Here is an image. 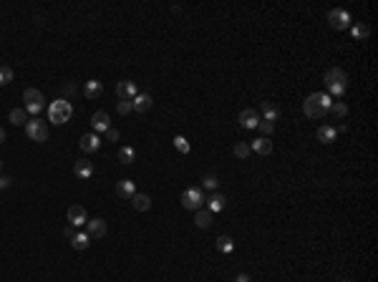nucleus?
<instances>
[{"label":"nucleus","mask_w":378,"mask_h":282,"mask_svg":"<svg viewBox=\"0 0 378 282\" xmlns=\"http://www.w3.org/2000/svg\"><path fill=\"white\" fill-rule=\"evenodd\" d=\"M330 106H333V98H330L328 93L318 91V93H310V96L302 101V114H305L307 119H323V116L330 111Z\"/></svg>","instance_id":"nucleus-1"},{"label":"nucleus","mask_w":378,"mask_h":282,"mask_svg":"<svg viewBox=\"0 0 378 282\" xmlns=\"http://www.w3.org/2000/svg\"><path fill=\"white\" fill-rule=\"evenodd\" d=\"M325 86H328V91L333 93V96H343V91H346V86H348V76L343 73V68H330L325 73Z\"/></svg>","instance_id":"nucleus-2"},{"label":"nucleus","mask_w":378,"mask_h":282,"mask_svg":"<svg viewBox=\"0 0 378 282\" xmlns=\"http://www.w3.org/2000/svg\"><path fill=\"white\" fill-rule=\"evenodd\" d=\"M71 114H74V106H71L66 98H58V101H53V103L48 106V119H51L53 124H66V121L71 119Z\"/></svg>","instance_id":"nucleus-3"},{"label":"nucleus","mask_w":378,"mask_h":282,"mask_svg":"<svg viewBox=\"0 0 378 282\" xmlns=\"http://www.w3.org/2000/svg\"><path fill=\"white\" fill-rule=\"evenodd\" d=\"M23 101H25V111L38 116V114L43 111V101H46V98H43V93H41L38 88H25V91H23Z\"/></svg>","instance_id":"nucleus-4"},{"label":"nucleus","mask_w":378,"mask_h":282,"mask_svg":"<svg viewBox=\"0 0 378 282\" xmlns=\"http://www.w3.org/2000/svg\"><path fill=\"white\" fill-rule=\"evenodd\" d=\"M328 23H330L333 30H348V28L353 25V23H351V13L343 10V8L330 10V13H328Z\"/></svg>","instance_id":"nucleus-5"},{"label":"nucleus","mask_w":378,"mask_h":282,"mask_svg":"<svg viewBox=\"0 0 378 282\" xmlns=\"http://www.w3.org/2000/svg\"><path fill=\"white\" fill-rule=\"evenodd\" d=\"M202 204H204V194H202V189H197V187H192V189H187V192H182V207L184 209H202Z\"/></svg>","instance_id":"nucleus-6"},{"label":"nucleus","mask_w":378,"mask_h":282,"mask_svg":"<svg viewBox=\"0 0 378 282\" xmlns=\"http://www.w3.org/2000/svg\"><path fill=\"white\" fill-rule=\"evenodd\" d=\"M25 136L30 141H48V126L41 121V119H30L28 124H25Z\"/></svg>","instance_id":"nucleus-7"},{"label":"nucleus","mask_w":378,"mask_h":282,"mask_svg":"<svg viewBox=\"0 0 378 282\" xmlns=\"http://www.w3.org/2000/svg\"><path fill=\"white\" fill-rule=\"evenodd\" d=\"M91 126H93L96 134H106V131L111 129V119H109V114H106V111H96V114L91 116Z\"/></svg>","instance_id":"nucleus-8"},{"label":"nucleus","mask_w":378,"mask_h":282,"mask_svg":"<svg viewBox=\"0 0 378 282\" xmlns=\"http://www.w3.org/2000/svg\"><path fill=\"white\" fill-rule=\"evenodd\" d=\"M78 146H81V151L93 154V151L101 149V136H98V134H83V136L78 139Z\"/></svg>","instance_id":"nucleus-9"},{"label":"nucleus","mask_w":378,"mask_h":282,"mask_svg":"<svg viewBox=\"0 0 378 282\" xmlns=\"http://www.w3.org/2000/svg\"><path fill=\"white\" fill-rule=\"evenodd\" d=\"M116 93H119L121 101H131L139 91H136V83H134V81H119V83H116Z\"/></svg>","instance_id":"nucleus-10"},{"label":"nucleus","mask_w":378,"mask_h":282,"mask_svg":"<svg viewBox=\"0 0 378 282\" xmlns=\"http://www.w3.org/2000/svg\"><path fill=\"white\" fill-rule=\"evenodd\" d=\"M86 222H88L86 209H83L81 204H74V207L68 209V224H71V227H86Z\"/></svg>","instance_id":"nucleus-11"},{"label":"nucleus","mask_w":378,"mask_h":282,"mask_svg":"<svg viewBox=\"0 0 378 282\" xmlns=\"http://www.w3.org/2000/svg\"><path fill=\"white\" fill-rule=\"evenodd\" d=\"M101 91H104V83H101V81H96V78H91V81H86V83H83V96H86L88 101L98 98V96H101Z\"/></svg>","instance_id":"nucleus-12"},{"label":"nucleus","mask_w":378,"mask_h":282,"mask_svg":"<svg viewBox=\"0 0 378 282\" xmlns=\"http://www.w3.org/2000/svg\"><path fill=\"white\" fill-rule=\"evenodd\" d=\"M239 124H242L245 129H257V124H260V114H257L255 109H245V111L239 114Z\"/></svg>","instance_id":"nucleus-13"},{"label":"nucleus","mask_w":378,"mask_h":282,"mask_svg":"<svg viewBox=\"0 0 378 282\" xmlns=\"http://www.w3.org/2000/svg\"><path fill=\"white\" fill-rule=\"evenodd\" d=\"M116 194H119L121 199H131V197L136 194L134 182H131V179H121V182H116Z\"/></svg>","instance_id":"nucleus-14"},{"label":"nucleus","mask_w":378,"mask_h":282,"mask_svg":"<svg viewBox=\"0 0 378 282\" xmlns=\"http://www.w3.org/2000/svg\"><path fill=\"white\" fill-rule=\"evenodd\" d=\"M86 232H88L91 239H93V237H104V234H106V222H104V219H88V222H86Z\"/></svg>","instance_id":"nucleus-15"},{"label":"nucleus","mask_w":378,"mask_h":282,"mask_svg":"<svg viewBox=\"0 0 378 282\" xmlns=\"http://www.w3.org/2000/svg\"><path fill=\"white\" fill-rule=\"evenodd\" d=\"M131 109H134L136 114L149 111V109H151V96H149V93H136V96L131 98Z\"/></svg>","instance_id":"nucleus-16"},{"label":"nucleus","mask_w":378,"mask_h":282,"mask_svg":"<svg viewBox=\"0 0 378 282\" xmlns=\"http://www.w3.org/2000/svg\"><path fill=\"white\" fill-rule=\"evenodd\" d=\"M74 174L78 177V179H88V177H93V164H91V161H86V159L76 161V164H74Z\"/></svg>","instance_id":"nucleus-17"},{"label":"nucleus","mask_w":378,"mask_h":282,"mask_svg":"<svg viewBox=\"0 0 378 282\" xmlns=\"http://www.w3.org/2000/svg\"><path fill=\"white\" fill-rule=\"evenodd\" d=\"M250 151H255V154H260V156H267L270 151H272V141L270 139H255L250 144Z\"/></svg>","instance_id":"nucleus-18"},{"label":"nucleus","mask_w":378,"mask_h":282,"mask_svg":"<svg viewBox=\"0 0 378 282\" xmlns=\"http://www.w3.org/2000/svg\"><path fill=\"white\" fill-rule=\"evenodd\" d=\"M338 136V131H335V126H330V124H323L320 129H318V139L323 141V144H333Z\"/></svg>","instance_id":"nucleus-19"},{"label":"nucleus","mask_w":378,"mask_h":282,"mask_svg":"<svg viewBox=\"0 0 378 282\" xmlns=\"http://www.w3.org/2000/svg\"><path fill=\"white\" fill-rule=\"evenodd\" d=\"M262 116H265V121H278V116H280V109L272 103V101H262Z\"/></svg>","instance_id":"nucleus-20"},{"label":"nucleus","mask_w":378,"mask_h":282,"mask_svg":"<svg viewBox=\"0 0 378 282\" xmlns=\"http://www.w3.org/2000/svg\"><path fill=\"white\" fill-rule=\"evenodd\" d=\"M131 204H134L136 211H147L151 207V197L149 194H134V197H131Z\"/></svg>","instance_id":"nucleus-21"},{"label":"nucleus","mask_w":378,"mask_h":282,"mask_svg":"<svg viewBox=\"0 0 378 282\" xmlns=\"http://www.w3.org/2000/svg\"><path fill=\"white\" fill-rule=\"evenodd\" d=\"M207 202V207H210V211H222L225 209V197L222 194H210V199H204Z\"/></svg>","instance_id":"nucleus-22"},{"label":"nucleus","mask_w":378,"mask_h":282,"mask_svg":"<svg viewBox=\"0 0 378 282\" xmlns=\"http://www.w3.org/2000/svg\"><path fill=\"white\" fill-rule=\"evenodd\" d=\"M194 224H197V227H202V229H207V227L212 224V211H210V209H197Z\"/></svg>","instance_id":"nucleus-23"},{"label":"nucleus","mask_w":378,"mask_h":282,"mask_svg":"<svg viewBox=\"0 0 378 282\" xmlns=\"http://www.w3.org/2000/svg\"><path fill=\"white\" fill-rule=\"evenodd\" d=\"M71 244H74V250H86L88 244H91V237H88V232H76V237L71 239Z\"/></svg>","instance_id":"nucleus-24"},{"label":"nucleus","mask_w":378,"mask_h":282,"mask_svg":"<svg viewBox=\"0 0 378 282\" xmlns=\"http://www.w3.org/2000/svg\"><path fill=\"white\" fill-rule=\"evenodd\" d=\"M328 114H333L338 121H343L346 116H348V106L343 103V101H333V106H330V111Z\"/></svg>","instance_id":"nucleus-25"},{"label":"nucleus","mask_w":378,"mask_h":282,"mask_svg":"<svg viewBox=\"0 0 378 282\" xmlns=\"http://www.w3.org/2000/svg\"><path fill=\"white\" fill-rule=\"evenodd\" d=\"M10 124H15V126L23 124V126H25V124H28V111H25V109H13V111H10Z\"/></svg>","instance_id":"nucleus-26"},{"label":"nucleus","mask_w":378,"mask_h":282,"mask_svg":"<svg viewBox=\"0 0 378 282\" xmlns=\"http://www.w3.org/2000/svg\"><path fill=\"white\" fill-rule=\"evenodd\" d=\"M119 161H121V164H134V161H136V151H134L131 146H121V149H119Z\"/></svg>","instance_id":"nucleus-27"},{"label":"nucleus","mask_w":378,"mask_h":282,"mask_svg":"<svg viewBox=\"0 0 378 282\" xmlns=\"http://www.w3.org/2000/svg\"><path fill=\"white\" fill-rule=\"evenodd\" d=\"M351 33H353V38H358V41H363V38H368V25H363V23H356V25H351Z\"/></svg>","instance_id":"nucleus-28"},{"label":"nucleus","mask_w":378,"mask_h":282,"mask_svg":"<svg viewBox=\"0 0 378 282\" xmlns=\"http://www.w3.org/2000/svg\"><path fill=\"white\" fill-rule=\"evenodd\" d=\"M232 247H234V244H232V237H229V234H222V237H220V239H217V250H220V252H232Z\"/></svg>","instance_id":"nucleus-29"},{"label":"nucleus","mask_w":378,"mask_h":282,"mask_svg":"<svg viewBox=\"0 0 378 282\" xmlns=\"http://www.w3.org/2000/svg\"><path fill=\"white\" fill-rule=\"evenodd\" d=\"M13 81V68L10 66H0V86H8Z\"/></svg>","instance_id":"nucleus-30"},{"label":"nucleus","mask_w":378,"mask_h":282,"mask_svg":"<svg viewBox=\"0 0 378 282\" xmlns=\"http://www.w3.org/2000/svg\"><path fill=\"white\" fill-rule=\"evenodd\" d=\"M174 149H177L179 154H189V141L184 139V136H177V139H174Z\"/></svg>","instance_id":"nucleus-31"},{"label":"nucleus","mask_w":378,"mask_h":282,"mask_svg":"<svg viewBox=\"0 0 378 282\" xmlns=\"http://www.w3.org/2000/svg\"><path fill=\"white\" fill-rule=\"evenodd\" d=\"M234 156H237V159H247V156H250V146H247V144H237V146H234Z\"/></svg>","instance_id":"nucleus-32"},{"label":"nucleus","mask_w":378,"mask_h":282,"mask_svg":"<svg viewBox=\"0 0 378 282\" xmlns=\"http://www.w3.org/2000/svg\"><path fill=\"white\" fill-rule=\"evenodd\" d=\"M116 111H119L121 116L131 114V111H134V109H131V101H119V103H116Z\"/></svg>","instance_id":"nucleus-33"},{"label":"nucleus","mask_w":378,"mask_h":282,"mask_svg":"<svg viewBox=\"0 0 378 282\" xmlns=\"http://www.w3.org/2000/svg\"><path fill=\"white\" fill-rule=\"evenodd\" d=\"M257 126L262 129V134H265V136H270V134L275 131V124H272V121H265V119H260V124H257Z\"/></svg>","instance_id":"nucleus-34"},{"label":"nucleus","mask_w":378,"mask_h":282,"mask_svg":"<svg viewBox=\"0 0 378 282\" xmlns=\"http://www.w3.org/2000/svg\"><path fill=\"white\" fill-rule=\"evenodd\" d=\"M202 184H204L207 189H217V184H220V182H217V177H215V174H207Z\"/></svg>","instance_id":"nucleus-35"},{"label":"nucleus","mask_w":378,"mask_h":282,"mask_svg":"<svg viewBox=\"0 0 378 282\" xmlns=\"http://www.w3.org/2000/svg\"><path fill=\"white\" fill-rule=\"evenodd\" d=\"M63 237H66V239H74V237H76V227H71V224H68V227L63 229Z\"/></svg>","instance_id":"nucleus-36"},{"label":"nucleus","mask_w":378,"mask_h":282,"mask_svg":"<svg viewBox=\"0 0 378 282\" xmlns=\"http://www.w3.org/2000/svg\"><path fill=\"white\" fill-rule=\"evenodd\" d=\"M106 139H109V141H119V131H116V129H109V131H106Z\"/></svg>","instance_id":"nucleus-37"},{"label":"nucleus","mask_w":378,"mask_h":282,"mask_svg":"<svg viewBox=\"0 0 378 282\" xmlns=\"http://www.w3.org/2000/svg\"><path fill=\"white\" fill-rule=\"evenodd\" d=\"M8 187H10V179H8V177H0V192L8 189Z\"/></svg>","instance_id":"nucleus-38"},{"label":"nucleus","mask_w":378,"mask_h":282,"mask_svg":"<svg viewBox=\"0 0 378 282\" xmlns=\"http://www.w3.org/2000/svg\"><path fill=\"white\" fill-rule=\"evenodd\" d=\"M234 282H250V275H245V272H242V275H237V280Z\"/></svg>","instance_id":"nucleus-39"},{"label":"nucleus","mask_w":378,"mask_h":282,"mask_svg":"<svg viewBox=\"0 0 378 282\" xmlns=\"http://www.w3.org/2000/svg\"><path fill=\"white\" fill-rule=\"evenodd\" d=\"M3 141H5V131L0 129V144H3Z\"/></svg>","instance_id":"nucleus-40"},{"label":"nucleus","mask_w":378,"mask_h":282,"mask_svg":"<svg viewBox=\"0 0 378 282\" xmlns=\"http://www.w3.org/2000/svg\"><path fill=\"white\" fill-rule=\"evenodd\" d=\"M0 169H3V161H0Z\"/></svg>","instance_id":"nucleus-41"},{"label":"nucleus","mask_w":378,"mask_h":282,"mask_svg":"<svg viewBox=\"0 0 378 282\" xmlns=\"http://www.w3.org/2000/svg\"><path fill=\"white\" fill-rule=\"evenodd\" d=\"M343 282H351V280H343Z\"/></svg>","instance_id":"nucleus-42"}]
</instances>
